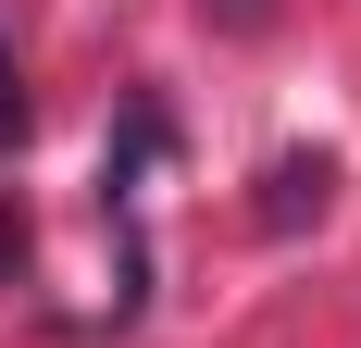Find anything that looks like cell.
Returning a JSON list of instances; mask_svg holds the SVG:
<instances>
[{
  "label": "cell",
  "instance_id": "1",
  "mask_svg": "<svg viewBox=\"0 0 361 348\" xmlns=\"http://www.w3.org/2000/svg\"><path fill=\"white\" fill-rule=\"evenodd\" d=\"M262 187H274V199H262V224L287 237L299 211H324V187H336V174H324V162H274V174H262Z\"/></svg>",
  "mask_w": 361,
  "mask_h": 348
},
{
  "label": "cell",
  "instance_id": "2",
  "mask_svg": "<svg viewBox=\"0 0 361 348\" xmlns=\"http://www.w3.org/2000/svg\"><path fill=\"white\" fill-rule=\"evenodd\" d=\"M224 13H237V25H262V0H224Z\"/></svg>",
  "mask_w": 361,
  "mask_h": 348
},
{
  "label": "cell",
  "instance_id": "3",
  "mask_svg": "<svg viewBox=\"0 0 361 348\" xmlns=\"http://www.w3.org/2000/svg\"><path fill=\"white\" fill-rule=\"evenodd\" d=\"M0 112H13V63H0Z\"/></svg>",
  "mask_w": 361,
  "mask_h": 348
}]
</instances>
